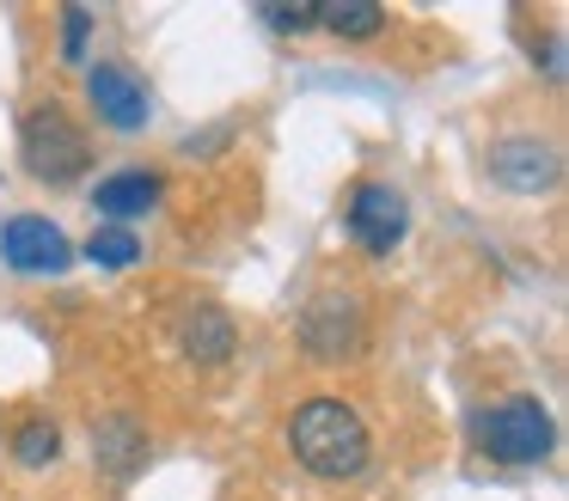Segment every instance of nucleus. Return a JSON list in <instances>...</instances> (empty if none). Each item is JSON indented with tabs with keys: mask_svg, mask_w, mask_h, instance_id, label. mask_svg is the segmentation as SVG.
I'll return each mask as SVG.
<instances>
[{
	"mask_svg": "<svg viewBox=\"0 0 569 501\" xmlns=\"http://www.w3.org/2000/svg\"><path fill=\"white\" fill-rule=\"evenodd\" d=\"M312 12H319V24L337 37H380L386 31V12L368 7V0H331V7H312Z\"/></svg>",
	"mask_w": 569,
	"mask_h": 501,
	"instance_id": "nucleus-12",
	"label": "nucleus"
},
{
	"mask_svg": "<svg viewBox=\"0 0 569 501\" xmlns=\"http://www.w3.org/2000/svg\"><path fill=\"white\" fill-rule=\"evenodd\" d=\"M300 337H307V349L319 354V361H343V354H356V342H361V312L343 300V293H325V300L307 312Z\"/></svg>",
	"mask_w": 569,
	"mask_h": 501,
	"instance_id": "nucleus-7",
	"label": "nucleus"
},
{
	"mask_svg": "<svg viewBox=\"0 0 569 501\" xmlns=\"http://www.w3.org/2000/svg\"><path fill=\"white\" fill-rule=\"evenodd\" d=\"M19 153H26V171L43 183H74L80 171H87L92 147L87 134H80V122L68 117V110H31L26 129H19Z\"/></svg>",
	"mask_w": 569,
	"mask_h": 501,
	"instance_id": "nucleus-2",
	"label": "nucleus"
},
{
	"mask_svg": "<svg viewBox=\"0 0 569 501\" xmlns=\"http://www.w3.org/2000/svg\"><path fill=\"white\" fill-rule=\"evenodd\" d=\"M13 459L31 464V471H43V464L62 459V434H56V422H26L13 434Z\"/></svg>",
	"mask_w": 569,
	"mask_h": 501,
	"instance_id": "nucleus-13",
	"label": "nucleus"
},
{
	"mask_svg": "<svg viewBox=\"0 0 569 501\" xmlns=\"http://www.w3.org/2000/svg\"><path fill=\"white\" fill-rule=\"evenodd\" d=\"M87 257H92V263H104V269H129L141 257V239L129 227H99L87 239Z\"/></svg>",
	"mask_w": 569,
	"mask_h": 501,
	"instance_id": "nucleus-14",
	"label": "nucleus"
},
{
	"mask_svg": "<svg viewBox=\"0 0 569 501\" xmlns=\"http://www.w3.org/2000/svg\"><path fill=\"white\" fill-rule=\"evenodd\" d=\"M349 232H356L361 251L386 257L405 239V196H398L392 183H361V190L349 196Z\"/></svg>",
	"mask_w": 569,
	"mask_h": 501,
	"instance_id": "nucleus-5",
	"label": "nucleus"
},
{
	"mask_svg": "<svg viewBox=\"0 0 569 501\" xmlns=\"http://www.w3.org/2000/svg\"><path fill=\"white\" fill-rule=\"evenodd\" d=\"M490 178L508 183V190H520V196H539L557 183V153L545 141H502L490 153Z\"/></svg>",
	"mask_w": 569,
	"mask_h": 501,
	"instance_id": "nucleus-8",
	"label": "nucleus"
},
{
	"mask_svg": "<svg viewBox=\"0 0 569 501\" xmlns=\"http://www.w3.org/2000/svg\"><path fill=\"white\" fill-rule=\"evenodd\" d=\"M0 257L13 269H26V275H62V269L74 263V244H68V232L56 227V220L13 214L0 227Z\"/></svg>",
	"mask_w": 569,
	"mask_h": 501,
	"instance_id": "nucleus-4",
	"label": "nucleus"
},
{
	"mask_svg": "<svg viewBox=\"0 0 569 501\" xmlns=\"http://www.w3.org/2000/svg\"><path fill=\"white\" fill-rule=\"evenodd\" d=\"M92 452H99V464L117 483H129V477L148 464V434H141L136 415H104V422L92 428Z\"/></svg>",
	"mask_w": 569,
	"mask_h": 501,
	"instance_id": "nucleus-9",
	"label": "nucleus"
},
{
	"mask_svg": "<svg viewBox=\"0 0 569 501\" xmlns=\"http://www.w3.org/2000/svg\"><path fill=\"white\" fill-rule=\"evenodd\" d=\"M233 342H239L233 318L214 312V305H197V312L184 318V354H190V361H227Z\"/></svg>",
	"mask_w": 569,
	"mask_h": 501,
	"instance_id": "nucleus-11",
	"label": "nucleus"
},
{
	"mask_svg": "<svg viewBox=\"0 0 569 501\" xmlns=\"http://www.w3.org/2000/svg\"><path fill=\"white\" fill-rule=\"evenodd\" d=\"M160 190H166V183L153 178V171H117V178L99 183V214H117V220L148 214V208L160 202Z\"/></svg>",
	"mask_w": 569,
	"mask_h": 501,
	"instance_id": "nucleus-10",
	"label": "nucleus"
},
{
	"mask_svg": "<svg viewBox=\"0 0 569 501\" xmlns=\"http://www.w3.org/2000/svg\"><path fill=\"white\" fill-rule=\"evenodd\" d=\"M288 447L312 477H356L368 464V422L337 398H312L288 422Z\"/></svg>",
	"mask_w": 569,
	"mask_h": 501,
	"instance_id": "nucleus-1",
	"label": "nucleus"
},
{
	"mask_svg": "<svg viewBox=\"0 0 569 501\" xmlns=\"http://www.w3.org/2000/svg\"><path fill=\"white\" fill-rule=\"evenodd\" d=\"M263 19H270L276 31H307V24H319V12H312V7H295V12H288V7H263Z\"/></svg>",
	"mask_w": 569,
	"mask_h": 501,
	"instance_id": "nucleus-16",
	"label": "nucleus"
},
{
	"mask_svg": "<svg viewBox=\"0 0 569 501\" xmlns=\"http://www.w3.org/2000/svg\"><path fill=\"white\" fill-rule=\"evenodd\" d=\"M478 447L502 464H532L551 452V415L532 398H508V403L478 415Z\"/></svg>",
	"mask_w": 569,
	"mask_h": 501,
	"instance_id": "nucleus-3",
	"label": "nucleus"
},
{
	"mask_svg": "<svg viewBox=\"0 0 569 501\" xmlns=\"http://www.w3.org/2000/svg\"><path fill=\"white\" fill-rule=\"evenodd\" d=\"M87 31H92L87 7H68V12H62V56H68V61L87 56Z\"/></svg>",
	"mask_w": 569,
	"mask_h": 501,
	"instance_id": "nucleus-15",
	"label": "nucleus"
},
{
	"mask_svg": "<svg viewBox=\"0 0 569 501\" xmlns=\"http://www.w3.org/2000/svg\"><path fill=\"white\" fill-rule=\"evenodd\" d=\"M87 92H92V110H99L111 129L136 134L141 122H148V92H141V80L129 68H117V61H99V68L87 73Z\"/></svg>",
	"mask_w": 569,
	"mask_h": 501,
	"instance_id": "nucleus-6",
	"label": "nucleus"
}]
</instances>
